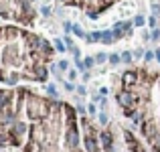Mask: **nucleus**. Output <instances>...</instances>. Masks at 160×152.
<instances>
[{
    "mask_svg": "<svg viewBox=\"0 0 160 152\" xmlns=\"http://www.w3.org/2000/svg\"><path fill=\"white\" fill-rule=\"evenodd\" d=\"M152 39H160V31H154L152 33Z\"/></svg>",
    "mask_w": 160,
    "mask_h": 152,
    "instance_id": "nucleus-13",
    "label": "nucleus"
},
{
    "mask_svg": "<svg viewBox=\"0 0 160 152\" xmlns=\"http://www.w3.org/2000/svg\"><path fill=\"white\" fill-rule=\"evenodd\" d=\"M106 59H108V55H106V53H99V55L95 57V61H99V63H103Z\"/></svg>",
    "mask_w": 160,
    "mask_h": 152,
    "instance_id": "nucleus-3",
    "label": "nucleus"
},
{
    "mask_svg": "<svg viewBox=\"0 0 160 152\" xmlns=\"http://www.w3.org/2000/svg\"><path fill=\"white\" fill-rule=\"evenodd\" d=\"M49 93H51V95H57V89H55V87L51 85V87H49Z\"/></svg>",
    "mask_w": 160,
    "mask_h": 152,
    "instance_id": "nucleus-11",
    "label": "nucleus"
},
{
    "mask_svg": "<svg viewBox=\"0 0 160 152\" xmlns=\"http://www.w3.org/2000/svg\"><path fill=\"white\" fill-rule=\"evenodd\" d=\"M152 10H154L156 14H160V4H156V2H154V4H152Z\"/></svg>",
    "mask_w": 160,
    "mask_h": 152,
    "instance_id": "nucleus-7",
    "label": "nucleus"
},
{
    "mask_svg": "<svg viewBox=\"0 0 160 152\" xmlns=\"http://www.w3.org/2000/svg\"><path fill=\"white\" fill-rule=\"evenodd\" d=\"M83 67H85V69H89V67H93V59H91V57H87V59L83 61Z\"/></svg>",
    "mask_w": 160,
    "mask_h": 152,
    "instance_id": "nucleus-2",
    "label": "nucleus"
},
{
    "mask_svg": "<svg viewBox=\"0 0 160 152\" xmlns=\"http://www.w3.org/2000/svg\"><path fill=\"white\" fill-rule=\"evenodd\" d=\"M136 25L142 27V25H144V18H142V16H136Z\"/></svg>",
    "mask_w": 160,
    "mask_h": 152,
    "instance_id": "nucleus-8",
    "label": "nucleus"
},
{
    "mask_svg": "<svg viewBox=\"0 0 160 152\" xmlns=\"http://www.w3.org/2000/svg\"><path fill=\"white\" fill-rule=\"evenodd\" d=\"M73 33H75V35H77V37H85V33H83V31H81L79 27H73Z\"/></svg>",
    "mask_w": 160,
    "mask_h": 152,
    "instance_id": "nucleus-4",
    "label": "nucleus"
},
{
    "mask_svg": "<svg viewBox=\"0 0 160 152\" xmlns=\"http://www.w3.org/2000/svg\"><path fill=\"white\" fill-rule=\"evenodd\" d=\"M152 57H154V55H152V53H150V51H148V53H146V55H144V59H146V61H150V59H152Z\"/></svg>",
    "mask_w": 160,
    "mask_h": 152,
    "instance_id": "nucleus-10",
    "label": "nucleus"
},
{
    "mask_svg": "<svg viewBox=\"0 0 160 152\" xmlns=\"http://www.w3.org/2000/svg\"><path fill=\"white\" fill-rule=\"evenodd\" d=\"M99 122H101V124H106V122H108V118H106V114H101V116H99Z\"/></svg>",
    "mask_w": 160,
    "mask_h": 152,
    "instance_id": "nucleus-12",
    "label": "nucleus"
},
{
    "mask_svg": "<svg viewBox=\"0 0 160 152\" xmlns=\"http://www.w3.org/2000/svg\"><path fill=\"white\" fill-rule=\"evenodd\" d=\"M122 59H124L126 63H130V61H132V53H124V55H122Z\"/></svg>",
    "mask_w": 160,
    "mask_h": 152,
    "instance_id": "nucleus-5",
    "label": "nucleus"
},
{
    "mask_svg": "<svg viewBox=\"0 0 160 152\" xmlns=\"http://www.w3.org/2000/svg\"><path fill=\"white\" fill-rule=\"evenodd\" d=\"M120 55H110V61H112V63H120Z\"/></svg>",
    "mask_w": 160,
    "mask_h": 152,
    "instance_id": "nucleus-6",
    "label": "nucleus"
},
{
    "mask_svg": "<svg viewBox=\"0 0 160 152\" xmlns=\"http://www.w3.org/2000/svg\"><path fill=\"white\" fill-rule=\"evenodd\" d=\"M156 59H158V61H160V51H158V53H156Z\"/></svg>",
    "mask_w": 160,
    "mask_h": 152,
    "instance_id": "nucleus-14",
    "label": "nucleus"
},
{
    "mask_svg": "<svg viewBox=\"0 0 160 152\" xmlns=\"http://www.w3.org/2000/svg\"><path fill=\"white\" fill-rule=\"evenodd\" d=\"M112 39H114L112 33H101V41H103V43H112Z\"/></svg>",
    "mask_w": 160,
    "mask_h": 152,
    "instance_id": "nucleus-1",
    "label": "nucleus"
},
{
    "mask_svg": "<svg viewBox=\"0 0 160 152\" xmlns=\"http://www.w3.org/2000/svg\"><path fill=\"white\" fill-rule=\"evenodd\" d=\"M55 45H57V51H65V47H63V43H61V41H57Z\"/></svg>",
    "mask_w": 160,
    "mask_h": 152,
    "instance_id": "nucleus-9",
    "label": "nucleus"
}]
</instances>
